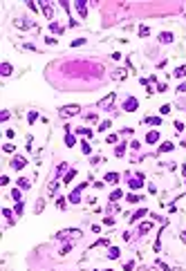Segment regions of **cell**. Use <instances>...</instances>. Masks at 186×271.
I'll list each match as a JSON object with an SVG mask.
<instances>
[{
	"mask_svg": "<svg viewBox=\"0 0 186 271\" xmlns=\"http://www.w3.org/2000/svg\"><path fill=\"white\" fill-rule=\"evenodd\" d=\"M76 135H85V137H92V130H90V128H76Z\"/></svg>",
	"mask_w": 186,
	"mask_h": 271,
	"instance_id": "30",
	"label": "cell"
},
{
	"mask_svg": "<svg viewBox=\"0 0 186 271\" xmlns=\"http://www.w3.org/2000/svg\"><path fill=\"white\" fill-rule=\"evenodd\" d=\"M108 271H112V269H108Z\"/></svg>",
	"mask_w": 186,
	"mask_h": 271,
	"instance_id": "56",
	"label": "cell"
},
{
	"mask_svg": "<svg viewBox=\"0 0 186 271\" xmlns=\"http://www.w3.org/2000/svg\"><path fill=\"white\" fill-rule=\"evenodd\" d=\"M182 175H184V182H186V164L182 166Z\"/></svg>",
	"mask_w": 186,
	"mask_h": 271,
	"instance_id": "52",
	"label": "cell"
},
{
	"mask_svg": "<svg viewBox=\"0 0 186 271\" xmlns=\"http://www.w3.org/2000/svg\"><path fill=\"white\" fill-rule=\"evenodd\" d=\"M63 170H67V164H65V161H61V164H58V168H56V177H58V175H63Z\"/></svg>",
	"mask_w": 186,
	"mask_h": 271,
	"instance_id": "35",
	"label": "cell"
},
{
	"mask_svg": "<svg viewBox=\"0 0 186 271\" xmlns=\"http://www.w3.org/2000/svg\"><path fill=\"white\" fill-rule=\"evenodd\" d=\"M11 197H14L16 202H23V200H20V197H23V193L18 191V188H14V191H11Z\"/></svg>",
	"mask_w": 186,
	"mask_h": 271,
	"instance_id": "34",
	"label": "cell"
},
{
	"mask_svg": "<svg viewBox=\"0 0 186 271\" xmlns=\"http://www.w3.org/2000/svg\"><path fill=\"white\" fill-rule=\"evenodd\" d=\"M153 229V222H141L139 224V235H144V233H148Z\"/></svg>",
	"mask_w": 186,
	"mask_h": 271,
	"instance_id": "12",
	"label": "cell"
},
{
	"mask_svg": "<svg viewBox=\"0 0 186 271\" xmlns=\"http://www.w3.org/2000/svg\"><path fill=\"white\" fill-rule=\"evenodd\" d=\"M97 114H94V112H88V114H85V121H88V123H97Z\"/></svg>",
	"mask_w": 186,
	"mask_h": 271,
	"instance_id": "27",
	"label": "cell"
},
{
	"mask_svg": "<svg viewBox=\"0 0 186 271\" xmlns=\"http://www.w3.org/2000/svg\"><path fill=\"white\" fill-rule=\"evenodd\" d=\"M144 123H148V126H162V119L159 117H146Z\"/></svg>",
	"mask_w": 186,
	"mask_h": 271,
	"instance_id": "13",
	"label": "cell"
},
{
	"mask_svg": "<svg viewBox=\"0 0 186 271\" xmlns=\"http://www.w3.org/2000/svg\"><path fill=\"white\" fill-rule=\"evenodd\" d=\"M171 112V105H162V114H168Z\"/></svg>",
	"mask_w": 186,
	"mask_h": 271,
	"instance_id": "51",
	"label": "cell"
},
{
	"mask_svg": "<svg viewBox=\"0 0 186 271\" xmlns=\"http://www.w3.org/2000/svg\"><path fill=\"white\" fill-rule=\"evenodd\" d=\"M175 76H186V67H177V70H175Z\"/></svg>",
	"mask_w": 186,
	"mask_h": 271,
	"instance_id": "41",
	"label": "cell"
},
{
	"mask_svg": "<svg viewBox=\"0 0 186 271\" xmlns=\"http://www.w3.org/2000/svg\"><path fill=\"white\" fill-rule=\"evenodd\" d=\"M11 74V63H2V76H9Z\"/></svg>",
	"mask_w": 186,
	"mask_h": 271,
	"instance_id": "28",
	"label": "cell"
},
{
	"mask_svg": "<svg viewBox=\"0 0 186 271\" xmlns=\"http://www.w3.org/2000/svg\"><path fill=\"white\" fill-rule=\"evenodd\" d=\"M110 123H112L110 119H108V121H101V123H99V130H101V132H106V130L110 128Z\"/></svg>",
	"mask_w": 186,
	"mask_h": 271,
	"instance_id": "31",
	"label": "cell"
},
{
	"mask_svg": "<svg viewBox=\"0 0 186 271\" xmlns=\"http://www.w3.org/2000/svg\"><path fill=\"white\" fill-rule=\"evenodd\" d=\"M144 215H146V209H139V211L135 213V215H132V217H130V222H137L139 217H144Z\"/></svg>",
	"mask_w": 186,
	"mask_h": 271,
	"instance_id": "24",
	"label": "cell"
},
{
	"mask_svg": "<svg viewBox=\"0 0 186 271\" xmlns=\"http://www.w3.org/2000/svg\"><path fill=\"white\" fill-rule=\"evenodd\" d=\"M45 43H47V45H56V38H54V36H47V38H45Z\"/></svg>",
	"mask_w": 186,
	"mask_h": 271,
	"instance_id": "49",
	"label": "cell"
},
{
	"mask_svg": "<svg viewBox=\"0 0 186 271\" xmlns=\"http://www.w3.org/2000/svg\"><path fill=\"white\" fill-rule=\"evenodd\" d=\"M18 186H20V188H29V179H23L20 177V179H18Z\"/></svg>",
	"mask_w": 186,
	"mask_h": 271,
	"instance_id": "40",
	"label": "cell"
},
{
	"mask_svg": "<svg viewBox=\"0 0 186 271\" xmlns=\"http://www.w3.org/2000/svg\"><path fill=\"white\" fill-rule=\"evenodd\" d=\"M72 247H74V244H72V242H65V244H63V247L58 249V253H61V256H67V253H70V251H72Z\"/></svg>",
	"mask_w": 186,
	"mask_h": 271,
	"instance_id": "17",
	"label": "cell"
},
{
	"mask_svg": "<svg viewBox=\"0 0 186 271\" xmlns=\"http://www.w3.org/2000/svg\"><path fill=\"white\" fill-rule=\"evenodd\" d=\"M126 200H128L130 204H137V202L141 200V197H139V195H132V193H128V195H126Z\"/></svg>",
	"mask_w": 186,
	"mask_h": 271,
	"instance_id": "29",
	"label": "cell"
},
{
	"mask_svg": "<svg viewBox=\"0 0 186 271\" xmlns=\"http://www.w3.org/2000/svg\"><path fill=\"white\" fill-rule=\"evenodd\" d=\"M159 141V132L157 130H150V132L146 135V144H157Z\"/></svg>",
	"mask_w": 186,
	"mask_h": 271,
	"instance_id": "8",
	"label": "cell"
},
{
	"mask_svg": "<svg viewBox=\"0 0 186 271\" xmlns=\"http://www.w3.org/2000/svg\"><path fill=\"white\" fill-rule=\"evenodd\" d=\"M139 36H141V38H146V36H150V29H148L146 25H144V27H139Z\"/></svg>",
	"mask_w": 186,
	"mask_h": 271,
	"instance_id": "32",
	"label": "cell"
},
{
	"mask_svg": "<svg viewBox=\"0 0 186 271\" xmlns=\"http://www.w3.org/2000/svg\"><path fill=\"white\" fill-rule=\"evenodd\" d=\"M137 271H148V269H146V267H139V269H137Z\"/></svg>",
	"mask_w": 186,
	"mask_h": 271,
	"instance_id": "54",
	"label": "cell"
},
{
	"mask_svg": "<svg viewBox=\"0 0 186 271\" xmlns=\"http://www.w3.org/2000/svg\"><path fill=\"white\" fill-rule=\"evenodd\" d=\"M2 213H5V217L9 220V224H14V217H11V211H9V209H5Z\"/></svg>",
	"mask_w": 186,
	"mask_h": 271,
	"instance_id": "44",
	"label": "cell"
},
{
	"mask_svg": "<svg viewBox=\"0 0 186 271\" xmlns=\"http://www.w3.org/2000/svg\"><path fill=\"white\" fill-rule=\"evenodd\" d=\"M74 144H76V139L67 132V135H65V146H67V148H74Z\"/></svg>",
	"mask_w": 186,
	"mask_h": 271,
	"instance_id": "22",
	"label": "cell"
},
{
	"mask_svg": "<svg viewBox=\"0 0 186 271\" xmlns=\"http://www.w3.org/2000/svg\"><path fill=\"white\" fill-rule=\"evenodd\" d=\"M79 112H81V105L72 103V105H63V108L58 110V114H61V117H74V114H79Z\"/></svg>",
	"mask_w": 186,
	"mask_h": 271,
	"instance_id": "2",
	"label": "cell"
},
{
	"mask_svg": "<svg viewBox=\"0 0 186 271\" xmlns=\"http://www.w3.org/2000/svg\"><path fill=\"white\" fill-rule=\"evenodd\" d=\"M173 148H175V146H173L171 141H164V144L159 146V153H171V150H173Z\"/></svg>",
	"mask_w": 186,
	"mask_h": 271,
	"instance_id": "21",
	"label": "cell"
},
{
	"mask_svg": "<svg viewBox=\"0 0 186 271\" xmlns=\"http://www.w3.org/2000/svg\"><path fill=\"white\" fill-rule=\"evenodd\" d=\"M126 179H128V186H130L132 191H139V188L144 186V179H139V177H135V179H132V177H130V173H126Z\"/></svg>",
	"mask_w": 186,
	"mask_h": 271,
	"instance_id": "4",
	"label": "cell"
},
{
	"mask_svg": "<svg viewBox=\"0 0 186 271\" xmlns=\"http://www.w3.org/2000/svg\"><path fill=\"white\" fill-rule=\"evenodd\" d=\"M74 177H76V170H74V168H70V170L65 173V177H63V182H65V184H70V182L74 179Z\"/></svg>",
	"mask_w": 186,
	"mask_h": 271,
	"instance_id": "16",
	"label": "cell"
},
{
	"mask_svg": "<svg viewBox=\"0 0 186 271\" xmlns=\"http://www.w3.org/2000/svg\"><path fill=\"white\" fill-rule=\"evenodd\" d=\"M67 200H70L72 204H79V202H81V193H79V191H72V193H70V197H67Z\"/></svg>",
	"mask_w": 186,
	"mask_h": 271,
	"instance_id": "19",
	"label": "cell"
},
{
	"mask_svg": "<svg viewBox=\"0 0 186 271\" xmlns=\"http://www.w3.org/2000/svg\"><path fill=\"white\" fill-rule=\"evenodd\" d=\"M36 119H38V112H29V114H27V121H29V123H36Z\"/></svg>",
	"mask_w": 186,
	"mask_h": 271,
	"instance_id": "36",
	"label": "cell"
},
{
	"mask_svg": "<svg viewBox=\"0 0 186 271\" xmlns=\"http://www.w3.org/2000/svg\"><path fill=\"white\" fill-rule=\"evenodd\" d=\"M115 99H117V94L112 92V94H108L103 101H99V108H106V110H108V108H112V105H115Z\"/></svg>",
	"mask_w": 186,
	"mask_h": 271,
	"instance_id": "6",
	"label": "cell"
},
{
	"mask_svg": "<svg viewBox=\"0 0 186 271\" xmlns=\"http://www.w3.org/2000/svg\"><path fill=\"white\" fill-rule=\"evenodd\" d=\"M108 244H110V240H108V238H101V240L94 242V247H108Z\"/></svg>",
	"mask_w": 186,
	"mask_h": 271,
	"instance_id": "33",
	"label": "cell"
},
{
	"mask_svg": "<svg viewBox=\"0 0 186 271\" xmlns=\"http://www.w3.org/2000/svg\"><path fill=\"white\" fill-rule=\"evenodd\" d=\"M103 224H106V226H115V217H106Z\"/></svg>",
	"mask_w": 186,
	"mask_h": 271,
	"instance_id": "47",
	"label": "cell"
},
{
	"mask_svg": "<svg viewBox=\"0 0 186 271\" xmlns=\"http://www.w3.org/2000/svg\"><path fill=\"white\" fill-rule=\"evenodd\" d=\"M159 43H173V34L171 32H162L159 34Z\"/></svg>",
	"mask_w": 186,
	"mask_h": 271,
	"instance_id": "15",
	"label": "cell"
},
{
	"mask_svg": "<svg viewBox=\"0 0 186 271\" xmlns=\"http://www.w3.org/2000/svg\"><path fill=\"white\" fill-rule=\"evenodd\" d=\"M25 166H27L25 157H14V159H11V168H16V170H23Z\"/></svg>",
	"mask_w": 186,
	"mask_h": 271,
	"instance_id": "7",
	"label": "cell"
},
{
	"mask_svg": "<svg viewBox=\"0 0 186 271\" xmlns=\"http://www.w3.org/2000/svg\"><path fill=\"white\" fill-rule=\"evenodd\" d=\"M23 209H25V204H23V202H16V206H14V211H16V215H18V217L23 215Z\"/></svg>",
	"mask_w": 186,
	"mask_h": 271,
	"instance_id": "26",
	"label": "cell"
},
{
	"mask_svg": "<svg viewBox=\"0 0 186 271\" xmlns=\"http://www.w3.org/2000/svg\"><path fill=\"white\" fill-rule=\"evenodd\" d=\"M157 90H159V92H166V90H168V85H166V83H159V85H157Z\"/></svg>",
	"mask_w": 186,
	"mask_h": 271,
	"instance_id": "50",
	"label": "cell"
},
{
	"mask_svg": "<svg viewBox=\"0 0 186 271\" xmlns=\"http://www.w3.org/2000/svg\"><path fill=\"white\" fill-rule=\"evenodd\" d=\"M81 150H83V155H90V153H92V150H90V144H88V141H83V144H81Z\"/></svg>",
	"mask_w": 186,
	"mask_h": 271,
	"instance_id": "39",
	"label": "cell"
},
{
	"mask_svg": "<svg viewBox=\"0 0 186 271\" xmlns=\"http://www.w3.org/2000/svg\"><path fill=\"white\" fill-rule=\"evenodd\" d=\"M43 209H45V200H36V215H38V213H43Z\"/></svg>",
	"mask_w": 186,
	"mask_h": 271,
	"instance_id": "23",
	"label": "cell"
},
{
	"mask_svg": "<svg viewBox=\"0 0 186 271\" xmlns=\"http://www.w3.org/2000/svg\"><path fill=\"white\" fill-rule=\"evenodd\" d=\"M50 32H52V34H58V36H61V34H63L65 29H63V25H58L56 20H52V23H50Z\"/></svg>",
	"mask_w": 186,
	"mask_h": 271,
	"instance_id": "9",
	"label": "cell"
},
{
	"mask_svg": "<svg viewBox=\"0 0 186 271\" xmlns=\"http://www.w3.org/2000/svg\"><path fill=\"white\" fill-rule=\"evenodd\" d=\"M74 7L79 9V16H81V18L88 16V5H85V2H74Z\"/></svg>",
	"mask_w": 186,
	"mask_h": 271,
	"instance_id": "10",
	"label": "cell"
},
{
	"mask_svg": "<svg viewBox=\"0 0 186 271\" xmlns=\"http://www.w3.org/2000/svg\"><path fill=\"white\" fill-rule=\"evenodd\" d=\"M137 108H139V101H137L135 97H128V99L123 101V110H126V112H135Z\"/></svg>",
	"mask_w": 186,
	"mask_h": 271,
	"instance_id": "3",
	"label": "cell"
},
{
	"mask_svg": "<svg viewBox=\"0 0 186 271\" xmlns=\"http://www.w3.org/2000/svg\"><path fill=\"white\" fill-rule=\"evenodd\" d=\"M81 235H83V231H81V229H65V231H58V233H56V238H58V240H65V238L79 240Z\"/></svg>",
	"mask_w": 186,
	"mask_h": 271,
	"instance_id": "1",
	"label": "cell"
},
{
	"mask_svg": "<svg viewBox=\"0 0 186 271\" xmlns=\"http://www.w3.org/2000/svg\"><path fill=\"white\" fill-rule=\"evenodd\" d=\"M119 253H121V251H119V247H110V249H108V258H110V260H117Z\"/></svg>",
	"mask_w": 186,
	"mask_h": 271,
	"instance_id": "14",
	"label": "cell"
},
{
	"mask_svg": "<svg viewBox=\"0 0 186 271\" xmlns=\"http://www.w3.org/2000/svg\"><path fill=\"white\" fill-rule=\"evenodd\" d=\"M135 269V262L130 260V262H123V271H132Z\"/></svg>",
	"mask_w": 186,
	"mask_h": 271,
	"instance_id": "42",
	"label": "cell"
},
{
	"mask_svg": "<svg viewBox=\"0 0 186 271\" xmlns=\"http://www.w3.org/2000/svg\"><path fill=\"white\" fill-rule=\"evenodd\" d=\"M81 45H85V38H76V41H72L70 47H81Z\"/></svg>",
	"mask_w": 186,
	"mask_h": 271,
	"instance_id": "37",
	"label": "cell"
},
{
	"mask_svg": "<svg viewBox=\"0 0 186 271\" xmlns=\"http://www.w3.org/2000/svg\"><path fill=\"white\" fill-rule=\"evenodd\" d=\"M41 9H43V14L47 16L50 20H52V18H54V11H52V5H47V2H41Z\"/></svg>",
	"mask_w": 186,
	"mask_h": 271,
	"instance_id": "11",
	"label": "cell"
},
{
	"mask_svg": "<svg viewBox=\"0 0 186 271\" xmlns=\"http://www.w3.org/2000/svg\"><path fill=\"white\" fill-rule=\"evenodd\" d=\"M171 271H184V269H171Z\"/></svg>",
	"mask_w": 186,
	"mask_h": 271,
	"instance_id": "55",
	"label": "cell"
},
{
	"mask_svg": "<svg viewBox=\"0 0 186 271\" xmlns=\"http://www.w3.org/2000/svg\"><path fill=\"white\" fill-rule=\"evenodd\" d=\"M182 240H184V242H186V231H184V233H182Z\"/></svg>",
	"mask_w": 186,
	"mask_h": 271,
	"instance_id": "53",
	"label": "cell"
},
{
	"mask_svg": "<svg viewBox=\"0 0 186 271\" xmlns=\"http://www.w3.org/2000/svg\"><path fill=\"white\" fill-rule=\"evenodd\" d=\"M123 153H126V144H119L115 150V157H123Z\"/></svg>",
	"mask_w": 186,
	"mask_h": 271,
	"instance_id": "25",
	"label": "cell"
},
{
	"mask_svg": "<svg viewBox=\"0 0 186 271\" xmlns=\"http://www.w3.org/2000/svg\"><path fill=\"white\" fill-rule=\"evenodd\" d=\"M106 141H108V144H117V141H119V135H108Z\"/></svg>",
	"mask_w": 186,
	"mask_h": 271,
	"instance_id": "38",
	"label": "cell"
},
{
	"mask_svg": "<svg viewBox=\"0 0 186 271\" xmlns=\"http://www.w3.org/2000/svg\"><path fill=\"white\" fill-rule=\"evenodd\" d=\"M110 76H112V81H123V79L128 76V70H126V67H117V70H112Z\"/></svg>",
	"mask_w": 186,
	"mask_h": 271,
	"instance_id": "5",
	"label": "cell"
},
{
	"mask_svg": "<svg viewBox=\"0 0 186 271\" xmlns=\"http://www.w3.org/2000/svg\"><path fill=\"white\" fill-rule=\"evenodd\" d=\"M106 182L108 184H117L119 182V175L117 173H106Z\"/></svg>",
	"mask_w": 186,
	"mask_h": 271,
	"instance_id": "18",
	"label": "cell"
},
{
	"mask_svg": "<svg viewBox=\"0 0 186 271\" xmlns=\"http://www.w3.org/2000/svg\"><path fill=\"white\" fill-rule=\"evenodd\" d=\"M9 119V110H2L0 112V121H7Z\"/></svg>",
	"mask_w": 186,
	"mask_h": 271,
	"instance_id": "46",
	"label": "cell"
},
{
	"mask_svg": "<svg viewBox=\"0 0 186 271\" xmlns=\"http://www.w3.org/2000/svg\"><path fill=\"white\" fill-rule=\"evenodd\" d=\"M177 92H180V94H186V83H180V85H177Z\"/></svg>",
	"mask_w": 186,
	"mask_h": 271,
	"instance_id": "48",
	"label": "cell"
},
{
	"mask_svg": "<svg viewBox=\"0 0 186 271\" xmlns=\"http://www.w3.org/2000/svg\"><path fill=\"white\" fill-rule=\"evenodd\" d=\"M2 150H5V153H14V150H16V148H14L11 144H5V146H2Z\"/></svg>",
	"mask_w": 186,
	"mask_h": 271,
	"instance_id": "45",
	"label": "cell"
},
{
	"mask_svg": "<svg viewBox=\"0 0 186 271\" xmlns=\"http://www.w3.org/2000/svg\"><path fill=\"white\" fill-rule=\"evenodd\" d=\"M56 209H61V211L65 209V197H58V200H56Z\"/></svg>",
	"mask_w": 186,
	"mask_h": 271,
	"instance_id": "43",
	"label": "cell"
},
{
	"mask_svg": "<svg viewBox=\"0 0 186 271\" xmlns=\"http://www.w3.org/2000/svg\"><path fill=\"white\" fill-rule=\"evenodd\" d=\"M121 197H123V191H119V188L110 193V202H117V200H121Z\"/></svg>",
	"mask_w": 186,
	"mask_h": 271,
	"instance_id": "20",
	"label": "cell"
}]
</instances>
